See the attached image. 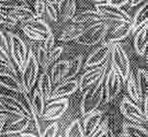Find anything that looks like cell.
<instances>
[{
    "instance_id": "cell-24",
    "label": "cell",
    "mask_w": 148,
    "mask_h": 137,
    "mask_svg": "<svg viewBox=\"0 0 148 137\" xmlns=\"http://www.w3.org/2000/svg\"><path fill=\"white\" fill-rule=\"evenodd\" d=\"M52 88H53V83L49 74L46 72L40 74L38 82V90L40 92V94L43 96L45 101H49Z\"/></svg>"
},
{
    "instance_id": "cell-25",
    "label": "cell",
    "mask_w": 148,
    "mask_h": 137,
    "mask_svg": "<svg viewBox=\"0 0 148 137\" xmlns=\"http://www.w3.org/2000/svg\"><path fill=\"white\" fill-rule=\"evenodd\" d=\"M83 63V56L82 55H78L76 57H74L72 59L69 61V63H67V67L66 69V73H64V80H70V79H74L77 76V74L79 73L80 69H81Z\"/></svg>"
},
{
    "instance_id": "cell-49",
    "label": "cell",
    "mask_w": 148,
    "mask_h": 137,
    "mask_svg": "<svg viewBox=\"0 0 148 137\" xmlns=\"http://www.w3.org/2000/svg\"><path fill=\"white\" fill-rule=\"evenodd\" d=\"M144 0H130V5H131V7H135V6H138L140 5V3H143Z\"/></svg>"
},
{
    "instance_id": "cell-18",
    "label": "cell",
    "mask_w": 148,
    "mask_h": 137,
    "mask_svg": "<svg viewBox=\"0 0 148 137\" xmlns=\"http://www.w3.org/2000/svg\"><path fill=\"white\" fill-rule=\"evenodd\" d=\"M134 37V46L137 54L140 57H143L146 53L148 38H147V23L138 28L135 33Z\"/></svg>"
},
{
    "instance_id": "cell-38",
    "label": "cell",
    "mask_w": 148,
    "mask_h": 137,
    "mask_svg": "<svg viewBox=\"0 0 148 137\" xmlns=\"http://www.w3.org/2000/svg\"><path fill=\"white\" fill-rule=\"evenodd\" d=\"M20 6H28L26 0H0V7L6 10H12Z\"/></svg>"
},
{
    "instance_id": "cell-47",
    "label": "cell",
    "mask_w": 148,
    "mask_h": 137,
    "mask_svg": "<svg viewBox=\"0 0 148 137\" xmlns=\"http://www.w3.org/2000/svg\"><path fill=\"white\" fill-rule=\"evenodd\" d=\"M130 2V0H110L109 3L111 4H114L115 6H118V7H123V6L127 5Z\"/></svg>"
},
{
    "instance_id": "cell-28",
    "label": "cell",
    "mask_w": 148,
    "mask_h": 137,
    "mask_svg": "<svg viewBox=\"0 0 148 137\" xmlns=\"http://www.w3.org/2000/svg\"><path fill=\"white\" fill-rule=\"evenodd\" d=\"M136 81L138 83V91H140L141 100L147 97L148 94V74L147 70L144 68H138L136 76ZM143 102V101H141Z\"/></svg>"
},
{
    "instance_id": "cell-45",
    "label": "cell",
    "mask_w": 148,
    "mask_h": 137,
    "mask_svg": "<svg viewBox=\"0 0 148 137\" xmlns=\"http://www.w3.org/2000/svg\"><path fill=\"white\" fill-rule=\"evenodd\" d=\"M34 11L37 14L38 17H40L42 14L45 13V2L43 0H36L35 1Z\"/></svg>"
},
{
    "instance_id": "cell-32",
    "label": "cell",
    "mask_w": 148,
    "mask_h": 137,
    "mask_svg": "<svg viewBox=\"0 0 148 137\" xmlns=\"http://www.w3.org/2000/svg\"><path fill=\"white\" fill-rule=\"evenodd\" d=\"M64 136L66 137H85L84 130H83V127L81 124V121L79 119H75L64 132Z\"/></svg>"
},
{
    "instance_id": "cell-50",
    "label": "cell",
    "mask_w": 148,
    "mask_h": 137,
    "mask_svg": "<svg viewBox=\"0 0 148 137\" xmlns=\"http://www.w3.org/2000/svg\"><path fill=\"white\" fill-rule=\"evenodd\" d=\"M45 4H51V5H57L58 0H43Z\"/></svg>"
},
{
    "instance_id": "cell-51",
    "label": "cell",
    "mask_w": 148,
    "mask_h": 137,
    "mask_svg": "<svg viewBox=\"0 0 148 137\" xmlns=\"http://www.w3.org/2000/svg\"><path fill=\"white\" fill-rule=\"evenodd\" d=\"M93 1L96 3H102V2H109L110 0H93Z\"/></svg>"
},
{
    "instance_id": "cell-27",
    "label": "cell",
    "mask_w": 148,
    "mask_h": 137,
    "mask_svg": "<svg viewBox=\"0 0 148 137\" xmlns=\"http://www.w3.org/2000/svg\"><path fill=\"white\" fill-rule=\"evenodd\" d=\"M127 82V90H128V93L131 97V99L133 102H135L136 104H141V97L140 94V91H138V83L136 81V76L133 74L132 71H130L128 78L126 80Z\"/></svg>"
},
{
    "instance_id": "cell-44",
    "label": "cell",
    "mask_w": 148,
    "mask_h": 137,
    "mask_svg": "<svg viewBox=\"0 0 148 137\" xmlns=\"http://www.w3.org/2000/svg\"><path fill=\"white\" fill-rule=\"evenodd\" d=\"M42 42H43L42 46L47 50V51H49L52 47H54V45H55V37H54V35H53L52 31L49 32L48 34L45 35V37H44V40H42Z\"/></svg>"
},
{
    "instance_id": "cell-34",
    "label": "cell",
    "mask_w": 148,
    "mask_h": 137,
    "mask_svg": "<svg viewBox=\"0 0 148 137\" xmlns=\"http://www.w3.org/2000/svg\"><path fill=\"white\" fill-rule=\"evenodd\" d=\"M92 137H101V136H114L112 132L109 127V118H106L105 120H101L99 125L97 126L96 130L91 134Z\"/></svg>"
},
{
    "instance_id": "cell-41",
    "label": "cell",
    "mask_w": 148,
    "mask_h": 137,
    "mask_svg": "<svg viewBox=\"0 0 148 137\" xmlns=\"http://www.w3.org/2000/svg\"><path fill=\"white\" fill-rule=\"evenodd\" d=\"M21 29H22L23 33H24V34L27 35V37L30 38L31 40H34V41H42L44 40V37H45L44 35L38 34V33L35 32L34 30H32V29H30L29 27H27V26H26L25 24H22Z\"/></svg>"
},
{
    "instance_id": "cell-8",
    "label": "cell",
    "mask_w": 148,
    "mask_h": 137,
    "mask_svg": "<svg viewBox=\"0 0 148 137\" xmlns=\"http://www.w3.org/2000/svg\"><path fill=\"white\" fill-rule=\"evenodd\" d=\"M95 10H97L104 17L105 20H112V21H131L132 17L130 14L124 11L122 7H118L109 2L97 3L95 5Z\"/></svg>"
},
{
    "instance_id": "cell-16",
    "label": "cell",
    "mask_w": 148,
    "mask_h": 137,
    "mask_svg": "<svg viewBox=\"0 0 148 137\" xmlns=\"http://www.w3.org/2000/svg\"><path fill=\"white\" fill-rule=\"evenodd\" d=\"M58 20L66 22L70 20L76 12V0H58Z\"/></svg>"
},
{
    "instance_id": "cell-10",
    "label": "cell",
    "mask_w": 148,
    "mask_h": 137,
    "mask_svg": "<svg viewBox=\"0 0 148 137\" xmlns=\"http://www.w3.org/2000/svg\"><path fill=\"white\" fill-rule=\"evenodd\" d=\"M110 61V58L104 63L97 65V66L88 67V69L81 76V78L78 81V88L82 92L85 90L88 86L92 85L94 82H96L106 71L108 70V63Z\"/></svg>"
},
{
    "instance_id": "cell-39",
    "label": "cell",
    "mask_w": 148,
    "mask_h": 137,
    "mask_svg": "<svg viewBox=\"0 0 148 137\" xmlns=\"http://www.w3.org/2000/svg\"><path fill=\"white\" fill-rule=\"evenodd\" d=\"M64 48L62 46H57V47H52L51 49L48 51L47 54V61H48V65L54 63L57 59L60 58L61 55L63 54Z\"/></svg>"
},
{
    "instance_id": "cell-37",
    "label": "cell",
    "mask_w": 148,
    "mask_h": 137,
    "mask_svg": "<svg viewBox=\"0 0 148 137\" xmlns=\"http://www.w3.org/2000/svg\"><path fill=\"white\" fill-rule=\"evenodd\" d=\"M19 94L21 95V97L18 98V100L20 101V103H21L22 106L24 108L26 114H27L29 117H31L32 115L35 114V111L33 109V106H32V102H31L30 98L28 97V95L25 91L20 92Z\"/></svg>"
},
{
    "instance_id": "cell-4",
    "label": "cell",
    "mask_w": 148,
    "mask_h": 137,
    "mask_svg": "<svg viewBox=\"0 0 148 137\" xmlns=\"http://www.w3.org/2000/svg\"><path fill=\"white\" fill-rule=\"evenodd\" d=\"M110 62L111 66L116 71L121 80L126 82L130 71H131V63H130L125 50L120 43H118V41L112 42L110 54Z\"/></svg>"
},
{
    "instance_id": "cell-5",
    "label": "cell",
    "mask_w": 148,
    "mask_h": 137,
    "mask_svg": "<svg viewBox=\"0 0 148 137\" xmlns=\"http://www.w3.org/2000/svg\"><path fill=\"white\" fill-rule=\"evenodd\" d=\"M7 37L11 59L14 62L17 72H20L25 63L26 58H27L28 48L24 40L18 35L14 34V33H8Z\"/></svg>"
},
{
    "instance_id": "cell-12",
    "label": "cell",
    "mask_w": 148,
    "mask_h": 137,
    "mask_svg": "<svg viewBox=\"0 0 148 137\" xmlns=\"http://www.w3.org/2000/svg\"><path fill=\"white\" fill-rule=\"evenodd\" d=\"M0 106L5 112L9 113L10 115H14L16 117H18V116H28L26 114L25 109L22 106L18 98L13 97L11 95L0 93Z\"/></svg>"
},
{
    "instance_id": "cell-14",
    "label": "cell",
    "mask_w": 148,
    "mask_h": 137,
    "mask_svg": "<svg viewBox=\"0 0 148 137\" xmlns=\"http://www.w3.org/2000/svg\"><path fill=\"white\" fill-rule=\"evenodd\" d=\"M29 123H30V117H28V116H18L16 120L12 121L8 125L4 132H0V136H18L19 133L28 130Z\"/></svg>"
},
{
    "instance_id": "cell-48",
    "label": "cell",
    "mask_w": 148,
    "mask_h": 137,
    "mask_svg": "<svg viewBox=\"0 0 148 137\" xmlns=\"http://www.w3.org/2000/svg\"><path fill=\"white\" fill-rule=\"evenodd\" d=\"M18 136H20V137H36L37 134H35L34 132H23L21 133H19Z\"/></svg>"
},
{
    "instance_id": "cell-22",
    "label": "cell",
    "mask_w": 148,
    "mask_h": 137,
    "mask_svg": "<svg viewBox=\"0 0 148 137\" xmlns=\"http://www.w3.org/2000/svg\"><path fill=\"white\" fill-rule=\"evenodd\" d=\"M148 21V16H147V1L144 2L140 6L136 12L134 17L131 19V33H134L137 31L141 26L146 24Z\"/></svg>"
},
{
    "instance_id": "cell-42",
    "label": "cell",
    "mask_w": 148,
    "mask_h": 137,
    "mask_svg": "<svg viewBox=\"0 0 148 137\" xmlns=\"http://www.w3.org/2000/svg\"><path fill=\"white\" fill-rule=\"evenodd\" d=\"M59 130V125L57 122H52L49 126H47V127L44 130V132L42 133H40V136H44V137H55L57 136Z\"/></svg>"
},
{
    "instance_id": "cell-17",
    "label": "cell",
    "mask_w": 148,
    "mask_h": 137,
    "mask_svg": "<svg viewBox=\"0 0 148 137\" xmlns=\"http://www.w3.org/2000/svg\"><path fill=\"white\" fill-rule=\"evenodd\" d=\"M0 85L16 93L24 91L17 76L9 71H0Z\"/></svg>"
},
{
    "instance_id": "cell-13",
    "label": "cell",
    "mask_w": 148,
    "mask_h": 137,
    "mask_svg": "<svg viewBox=\"0 0 148 137\" xmlns=\"http://www.w3.org/2000/svg\"><path fill=\"white\" fill-rule=\"evenodd\" d=\"M77 90H78V81L77 80H64L62 82H58L54 88H52L49 101L69 96Z\"/></svg>"
},
{
    "instance_id": "cell-15",
    "label": "cell",
    "mask_w": 148,
    "mask_h": 137,
    "mask_svg": "<svg viewBox=\"0 0 148 137\" xmlns=\"http://www.w3.org/2000/svg\"><path fill=\"white\" fill-rule=\"evenodd\" d=\"M85 119L83 121L82 127L83 130H84V135L86 137L91 136V134L93 133L94 130H96L97 126L99 125V123L102 120L103 117V113L100 110H93L88 114L84 116Z\"/></svg>"
},
{
    "instance_id": "cell-31",
    "label": "cell",
    "mask_w": 148,
    "mask_h": 137,
    "mask_svg": "<svg viewBox=\"0 0 148 137\" xmlns=\"http://www.w3.org/2000/svg\"><path fill=\"white\" fill-rule=\"evenodd\" d=\"M32 106H33V109L35 113L40 118V116L42 115L44 106H45V100L42 95L40 94V92L36 89L33 93V97H32Z\"/></svg>"
},
{
    "instance_id": "cell-23",
    "label": "cell",
    "mask_w": 148,
    "mask_h": 137,
    "mask_svg": "<svg viewBox=\"0 0 148 137\" xmlns=\"http://www.w3.org/2000/svg\"><path fill=\"white\" fill-rule=\"evenodd\" d=\"M118 23L119 24L114 29L109 37L108 40L112 42L122 40L131 34V21H120Z\"/></svg>"
},
{
    "instance_id": "cell-19",
    "label": "cell",
    "mask_w": 148,
    "mask_h": 137,
    "mask_svg": "<svg viewBox=\"0 0 148 137\" xmlns=\"http://www.w3.org/2000/svg\"><path fill=\"white\" fill-rule=\"evenodd\" d=\"M10 13L16 17L18 22L27 23L29 21H32L34 19L38 18L37 14L35 13L34 9H32L28 6H20V7L14 8L12 10H9Z\"/></svg>"
},
{
    "instance_id": "cell-35",
    "label": "cell",
    "mask_w": 148,
    "mask_h": 137,
    "mask_svg": "<svg viewBox=\"0 0 148 137\" xmlns=\"http://www.w3.org/2000/svg\"><path fill=\"white\" fill-rule=\"evenodd\" d=\"M47 54H48V51H47L42 45H40L38 47L37 53L35 54L36 55V58H37L38 64H40L44 70H46L47 68L49 67L48 61H47Z\"/></svg>"
},
{
    "instance_id": "cell-33",
    "label": "cell",
    "mask_w": 148,
    "mask_h": 137,
    "mask_svg": "<svg viewBox=\"0 0 148 137\" xmlns=\"http://www.w3.org/2000/svg\"><path fill=\"white\" fill-rule=\"evenodd\" d=\"M17 23H18V21L10 13V11L0 7V24L9 26V27H14Z\"/></svg>"
},
{
    "instance_id": "cell-11",
    "label": "cell",
    "mask_w": 148,
    "mask_h": 137,
    "mask_svg": "<svg viewBox=\"0 0 148 137\" xmlns=\"http://www.w3.org/2000/svg\"><path fill=\"white\" fill-rule=\"evenodd\" d=\"M112 42L110 40L104 41L101 45H99L90 55L88 57L87 61L85 62V67H93L104 63L110 58L111 50H112Z\"/></svg>"
},
{
    "instance_id": "cell-29",
    "label": "cell",
    "mask_w": 148,
    "mask_h": 137,
    "mask_svg": "<svg viewBox=\"0 0 148 137\" xmlns=\"http://www.w3.org/2000/svg\"><path fill=\"white\" fill-rule=\"evenodd\" d=\"M84 29L85 28L80 26L78 23H73L72 25H69V27H66L62 32L60 37H59V40H61V41L75 40L76 38L81 35V33L83 32Z\"/></svg>"
},
{
    "instance_id": "cell-43",
    "label": "cell",
    "mask_w": 148,
    "mask_h": 137,
    "mask_svg": "<svg viewBox=\"0 0 148 137\" xmlns=\"http://www.w3.org/2000/svg\"><path fill=\"white\" fill-rule=\"evenodd\" d=\"M45 13L52 21H58V10L57 5L45 4Z\"/></svg>"
},
{
    "instance_id": "cell-6",
    "label": "cell",
    "mask_w": 148,
    "mask_h": 137,
    "mask_svg": "<svg viewBox=\"0 0 148 137\" xmlns=\"http://www.w3.org/2000/svg\"><path fill=\"white\" fill-rule=\"evenodd\" d=\"M69 106V101L67 98H58L50 100V102L45 105L42 115L40 119L43 121H56L60 119L64 114Z\"/></svg>"
},
{
    "instance_id": "cell-30",
    "label": "cell",
    "mask_w": 148,
    "mask_h": 137,
    "mask_svg": "<svg viewBox=\"0 0 148 137\" xmlns=\"http://www.w3.org/2000/svg\"><path fill=\"white\" fill-rule=\"evenodd\" d=\"M23 24H25L27 27L34 30L35 32L38 33V34L44 35V37H45L49 32H51V29H50L49 25L47 24L45 21L40 19V17L37 19L32 20V21H29L27 23H23Z\"/></svg>"
},
{
    "instance_id": "cell-3",
    "label": "cell",
    "mask_w": 148,
    "mask_h": 137,
    "mask_svg": "<svg viewBox=\"0 0 148 137\" xmlns=\"http://www.w3.org/2000/svg\"><path fill=\"white\" fill-rule=\"evenodd\" d=\"M109 28H110V25L108 22H106V20L91 22L90 26L83 30L81 35L75 40L77 43L81 45H95L104 40L109 31Z\"/></svg>"
},
{
    "instance_id": "cell-9",
    "label": "cell",
    "mask_w": 148,
    "mask_h": 137,
    "mask_svg": "<svg viewBox=\"0 0 148 137\" xmlns=\"http://www.w3.org/2000/svg\"><path fill=\"white\" fill-rule=\"evenodd\" d=\"M121 78L114 68L110 66V70H107L104 79V98L105 102H112L117 97L121 89Z\"/></svg>"
},
{
    "instance_id": "cell-40",
    "label": "cell",
    "mask_w": 148,
    "mask_h": 137,
    "mask_svg": "<svg viewBox=\"0 0 148 137\" xmlns=\"http://www.w3.org/2000/svg\"><path fill=\"white\" fill-rule=\"evenodd\" d=\"M0 71H9V72L14 73V75L17 74V70L12 59H5L1 56H0Z\"/></svg>"
},
{
    "instance_id": "cell-21",
    "label": "cell",
    "mask_w": 148,
    "mask_h": 137,
    "mask_svg": "<svg viewBox=\"0 0 148 137\" xmlns=\"http://www.w3.org/2000/svg\"><path fill=\"white\" fill-rule=\"evenodd\" d=\"M73 23H78V24H83L87 22H95V21H101L105 20V18L101 16L97 10H86L81 13L74 14L71 18Z\"/></svg>"
},
{
    "instance_id": "cell-36",
    "label": "cell",
    "mask_w": 148,
    "mask_h": 137,
    "mask_svg": "<svg viewBox=\"0 0 148 137\" xmlns=\"http://www.w3.org/2000/svg\"><path fill=\"white\" fill-rule=\"evenodd\" d=\"M0 56L5 59H11L10 50H9L8 37L1 30H0Z\"/></svg>"
},
{
    "instance_id": "cell-1",
    "label": "cell",
    "mask_w": 148,
    "mask_h": 137,
    "mask_svg": "<svg viewBox=\"0 0 148 137\" xmlns=\"http://www.w3.org/2000/svg\"><path fill=\"white\" fill-rule=\"evenodd\" d=\"M106 72L96 82L88 86L83 91L84 93H83L81 104H80V109H81L83 116L97 109L98 106L101 105L102 101L104 99V79Z\"/></svg>"
},
{
    "instance_id": "cell-2",
    "label": "cell",
    "mask_w": 148,
    "mask_h": 137,
    "mask_svg": "<svg viewBox=\"0 0 148 137\" xmlns=\"http://www.w3.org/2000/svg\"><path fill=\"white\" fill-rule=\"evenodd\" d=\"M38 72H40V64L37 61L36 55L32 48L28 49L27 58H26L25 63L23 65L22 69L20 70L21 79L19 80L22 85L23 90L29 94L32 91L35 83L38 78Z\"/></svg>"
},
{
    "instance_id": "cell-26",
    "label": "cell",
    "mask_w": 148,
    "mask_h": 137,
    "mask_svg": "<svg viewBox=\"0 0 148 137\" xmlns=\"http://www.w3.org/2000/svg\"><path fill=\"white\" fill-rule=\"evenodd\" d=\"M69 61H60L55 62L54 65L51 68V72H50V78L53 85H57L58 82L63 81L66 69L67 67Z\"/></svg>"
},
{
    "instance_id": "cell-52",
    "label": "cell",
    "mask_w": 148,
    "mask_h": 137,
    "mask_svg": "<svg viewBox=\"0 0 148 137\" xmlns=\"http://www.w3.org/2000/svg\"><path fill=\"white\" fill-rule=\"evenodd\" d=\"M0 112H5L4 110H3V108H1V106H0Z\"/></svg>"
},
{
    "instance_id": "cell-20",
    "label": "cell",
    "mask_w": 148,
    "mask_h": 137,
    "mask_svg": "<svg viewBox=\"0 0 148 137\" xmlns=\"http://www.w3.org/2000/svg\"><path fill=\"white\" fill-rule=\"evenodd\" d=\"M123 133L120 136L124 137H147L148 132L143 125L133 123V122H124L122 126Z\"/></svg>"
},
{
    "instance_id": "cell-7",
    "label": "cell",
    "mask_w": 148,
    "mask_h": 137,
    "mask_svg": "<svg viewBox=\"0 0 148 137\" xmlns=\"http://www.w3.org/2000/svg\"><path fill=\"white\" fill-rule=\"evenodd\" d=\"M120 111L124 117L133 123H137L143 126L147 124V117L141 109V106L133 102L128 97H123L120 104Z\"/></svg>"
},
{
    "instance_id": "cell-46",
    "label": "cell",
    "mask_w": 148,
    "mask_h": 137,
    "mask_svg": "<svg viewBox=\"0 0 148 137\" xmlns=\"http://www.w3.org/2000/svg\"><path fill=\"white\" fill-rule=\"evenodd\" d=\"M12 115H10L7 112H0V132L2 130V129L4 127L6 122Z\"/></svg>"
}]
</instances>
